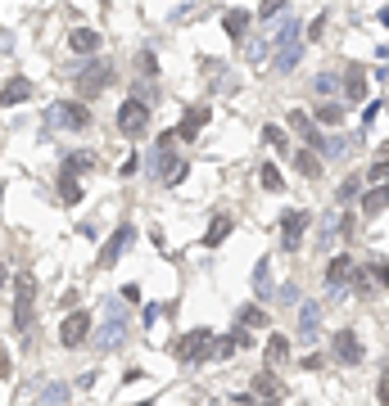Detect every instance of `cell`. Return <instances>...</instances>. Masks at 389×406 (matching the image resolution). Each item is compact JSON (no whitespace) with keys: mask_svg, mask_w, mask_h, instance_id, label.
Instances as JSON below:
<instances>
[{"mask_svg":"<svg viewBox=\"0 0 389 406\" xmlns=\"http://www.w3.org/2000/svg\"><path fill=\"white\" fill-rule=\"evenodd\" d=\"M299 59H303V27L299 18H281L277 36H272V73H294Z\"/></svg>","mask_w":389,"mask_h":406,"instance_id":"obj_1","label":"cell"},{"mask_svg":"<svg viewBox=\"0 0 389 406\" xmlns=\"http://www.w3.org/2000/svg\"><path fill=\"white\" fill-rule=\"evenodd\" d=\"M122 338H127V312H122L118 298H109V303H104L100 330H91V347H96V352H113Z\"/></svg>","mask_w":389,"mask_h":406,"instance_id":"obj_2","label":"cell"},{"mask_svg":"<svg viewBox=\"0 0 389 406\" xmlns=\"http://www.w3.org/2000/svg\"><path fill=\"white\" fill-rule=\"evenodd\" d=\"M87 127H91L87 100H59L45 109V131H87Z\"/></svg>","mask_w":389,"mask_h":406,"instance_id":"obj_3","label":"cell"},{"mask_svg":"<svg viewBox=\"0 0 389 406\" xmlns=\"http://www.w3.org/2000/svg\"><path fill=\"white\" fill-rule=\"evenodd\" d=\"M173 356H177L182 366H204V361H213V330H208V325L186 330V334L173 343Z\"/></svg>","mask_w":389,"mask_h":406,"instance_id":"obj_4","label":"cell"},{"mask_svg":"<svg viewBox=\"0 0 389 406\" xmlns=\"http://www.w3.org/2000/svg\"><path fill=\"white\" fill-rule=\"evenodd\" d=\"M36 316V280L32 276H14V330L27 334Z\"/></svg>","mask_w":389,"mask_h":406,"instance_id":"obj_5","label":"cell"},{"mask_svg":"<svg viewBox=\"0 0 389 406\" xmlns=\"http://www.w3.org/2000/svg\"><path fill=\"white\" fill-rule=\"evenodd\" d=\"M308 226H312V212H308V208L281 212V248H286V253H299V248H303V235H308Z\"/></svg>","mask_w":389,"mask_h":406,"instance_id":"obj_6","label":"cell"},{"mask_svg":"<svg viewBox=\"0 0 389 406\" xmlns=\"http://www.w3.org/2000/svg\"><path fill=\"white\" fill-rule=\"evenodd\" d=\"M109 86H113V63H104V59H91V63L78 73V91L87 95V100H96V95H104Z\"/></svg>","mask_w":389,"mask_h":406,"instance_id":"obj_7","label":"cell"},{"mask_svg":"<svg viewBox=\"0 0 389 406\" xmlns=\"http://www.w3.org/2000/svg\"><path fill=\"white\" fill-rule=\"evenodd\" d=\"M149 127V104L145 100H122L118 104V131L122 135H145Z\"/></svg>","mask_w":389,"mask_h":406,"instance_id":"obj_8","label":"cell"},{"mask_svg":"<svg viewBox=\"0 0 389 406\" xmlns=\"http://www.w3.org/2000/svg\"><path fill=\"white\" fill-rule=\"evenodd\" d=\"M330 352H335L339 366H362L367 347H362V338H358V330H335V338H330Z\"/></svg>","mask_w":389,"mask_h":406,"instance_id":"obj_9","label":"cell"},{"mask_svg":"<svg viewBox=\"0 0 389 406\" xmlns=\"http://www.w3.org/2000/svg\"><path fill=\"white\" fill-rule=\"evenodd\" d=\"M91 330H96V325H91V312H68L59 321V343L64 347H82L91 338Z\"/></svg>","mask_w":389,"mask_h":406,"instance_id":"obj_10","label":"cell"},{"mask_svg":"<svg viewBox=\"0 0 389 406\" xmlns=\"http://www.w3.org/2000/svg\"><path fill=\"white\" fill-rule=\"evenodd\" d=\"M131 244H136V226H131V221H122V226H118V230H113V235H109V244H104V248H100V266H104V271H109V266H113V262H118V257H122V253H127V248H131Z\"/></svg>","mask_w":389,"mask_h":406,"instance_id":"obj_11","label":"cell"},{"mask_svg":"<svg viewBox=\"0 0 389 406\" xmlns=\"http://www.w3.org/2000/svg\"><path fill=\"white\" fill-rule=\"evenodd\" d=\"M231 230H235V217H231V212H213V221H208V230H204V239H199V248H222Z\"/></svg>","mask_w":389,"mask_h":406,"instance_id":"obj_12","label":"cell"},{"mask_svg":"<svg viewBox=\"0 0 389 406\" xmlns=\"http://www.w3.org/2000/svg\"><path fill=\"white\" fill-rule=\"evenodd\" d=\"M27 100H32V82L27 77H9L0 86V109H14V104H27Z\"/></svg>","mask_w":389,"mask_h":406,"instance_id":"obj_13","label":"cell"},{"mask_svg":"<svg viewBox=\"0 0 389 406\" xmlns=\"http://www.w3.org/2000/svg\"><path fill=\"white\" fill-rule=\"evenodd\" d=\"M348 276H353V257H348V253H335L326 262V289H330V294H339V285H348Z\"/></svg>","mask_w":389,"mask_h":406,"instance_id":"obj_14","label":"cell"},{"mask_svg":"<svg viewBox=\"0 0 389 406\" xmlns=\"http://www.w3.org/2000/svg\"><path fill=\"white\" fill-rule=\"evenodd\" d=\"M317 330H321V307L312 303V298H303L299 303V338H317Z\"/></svg>","mask_w":389,"mask_h":406,"instance_id":"obj_15","label":"cell"},{"mask_svg":"<svg viewBox=\"0 0 389 406\" xmlns=\"http://www.w3.org/2000/svg\"><path fill=\"white\" fill-rule=\"evenodd\" d=\"M254 393H258L263 402H281V398H286V384H281L272 370H258V375H254Z\"/></svg>","mask_w":389,"mask_h":406,"instance_id":"obj_16","label":"cell"},{"mask_svg":"<svg viewBox=\"0 0 389 406\" xmlns=\"http://www.w3.org/2000/svg\"><path fill=\"white\" fill-rule=\"evenodd\" d=\"M96 172V153H87V149H73L68 158H64V176H91Z\"/></svg>","mask_w":389,"mask_h":406,"instance_id":"obj_17","label":"cell"},{"mask_svg":"<svg viewBox=\"0 0 389 406\" xmlns=\"http://www.w3.org/2000/svg\"><path fill=\"white\" fill-rule=\"evenodd\" d=\"M222 32L231 36V41H244V32H249V9H226V14H222Z\"/></svg>","mask_w":389,"mask_h":406,"instance_id":"obj_18","label":"cell"},{"mask_svg":"<svg viewBox=\"0 0 389 406\" xmlns=\"http://www.w3.org/2000/svg\"><path fill=\"white\" fill-rule=\"evenodd\" d=\"M312 122H317V127H339V122H344V104H339V100H321L317 109H312Z\"/></svg>","mask_w":389,"mask_h":406,"instance_id":"obj_19","label":"cell"},{"mask_svg":"<svg viewBox=\"0 0 389 406\" xmlns=\"http://www.w3.org/2000/svg\"><path fill=\"white\" fill-rule=\"evenodd\" d=\"M344 100L348 104L367 100V73H362V68H348V73H344Z\"/></svg>","mask_w":389,"mask_h":406,"instance_id":"obj_20","label":"cell"},{"mask_svg":"<svg viewBox=\"0 0 389 406\" xmlns=\"http://www.w3.org/2000/svg\"><path fill=\"white\" fill-rule=\"evenodd\" d=\"M208 118H213V109H191V113L182 118V127H177V140H195L199 127H204Z\"/></svg>","mask_w":389,"mask_h":406,"instance_id":"obj_21","label":"cell"},{"mask_svg":"<svg viewBox=\"0 0 389 406\" xmlns=\"http://www.w3.org/2000/svg\"><path fill=\"white\" fill-rule=\"evenodd\" d=\"M68 45L78 54H96L100 50V32H91V27H73V32H68Z\"/></svg>","mask_w":389,"mask_h":406,"instance_id":"obj_22","label":"cell"},{"mask_svg":"<svg viewBox=\"0 0 389 406\" xmlns=\"http://www.w3.org/2000/svg\"><path fill=\"white\" fill-rule=\"evenodd\" d=\"M263 356H267V366L290 361V338H286V334H267V343H263Z\"/></svg>","mask_w":389,"mask_h":406,"instance_id":"obj_23","label":"cell"},{"mask_svg":"<svg viewBox=\"0 0 389 406\" xmlns=\"http://www.w3.org/2000/svg\"><path fill=\"white\" fill-rule=\"evenodd\" d=\"M294 172H299L303 181H317L321 176V158L312 149H299V153H294Z\"/></svg>","mask_w":389,"mask_h":406,"instance_id":"obj_24","label":"cell"},{"mask_svg":"<svg viewBox=\"0 0 389 406\" xmlns=\"http://www.w3.org/2000/svg\"><path fill=\"white\" fill-rule=\"evenodd\" d=\"M254 294H258V298H272V294H277V285H272V262H267V257H258V266H254Z\"/></svg>","mask_w":389,"mask_h":406,"instance_id":"obj_25","label":"cell"},{"mask_svg":"<svg viewBox=\"0 0 389 406\" xmlns=\"http://www.w3.org/2000/svg\"><path fill=\"white\" fill-rule=\"evenodd\" d=\"M235 321H240L244 330H267V312H263L258 303H244L240 312H235Z\"/></svg>","mask_w":389,"mask_h":406,"instance_id":"obj_26","label":"cell"},{"mask_svg":"<svg viewBox=\"0 0 389 406\" xmlns=\"http://www.w3.org/2000/svg\"><path fill=\"white\" fill-rule=\"evenodd\" d=\"M385 208H389V186H372L362 195V212H367V217H376V212H385Z\"/></svg>","mask_w":389,"mask_h":406,"instance_id":"obj_27","label":"cell"},{"mask_svg":"<svg viewBox=\"0 0 389 406\" xmlns=\"http://www.w3.org/2000/svg\"><path fill=\"white\" fill-rule=\"evenodd\" d=\"M258 186H263V190H272V195H281V190H286V176H281L272 163H263V167H258Z\"/></svg>","mask_w":389,"mask_h":406,"instance_id":"obj_28","label":"cell"},{"mask_svg":"<svg viewBox=\"0 0 389 406\" xmlns=\"http://www.w3.org/2000/svg\"><path fill=\"white\" fill-rule=\"evenodd\" d=\"M59 199L68 203V208H73V203H82V181H78V176H64V172H59Z\"/></svg>","mask_w":389,"mask_h":406,"instance_id":"obj_29","label":"cell"},{"mask_svg":"<svg viewBox=\"0 0 389 406\" xmlns=\"http://www.w3.org/2000/svg\"><path fill=\"white\" fill-rule=\"evenodd\" d=\"M263 140H267L272 149H281V153L290 149V135H286V127H277V122H267V127H263Z\"/></svg>","mask_w":389,"mask_h":406,"instance_id":"obj_30","label":"cell"},{"mask_svg":"<svg viewBox=\"0 0 389 406\" xmlns=\"http://www.w3.org/2000/svg\"><path fill=\"white\" fill-rule=\"evenodd\" d=\"M41 402L64 406V402H68V384H45V389H41Z\"/></svg>","mask_w":389,"mask_h":406,"instance_id":"obj_31","label":"cell"},{"mask_svg":"<svg viewBox=\"0 0 389 406\" xmlns=\"http://www.w3.org/2000/svg\"><path fill=\"white\" fill-rule=\"evenodd\" d=\"M312 127H317V122H312V113H303V109H294V113H290V131H299V135H308Z\"/></svg>","mask_w":389,"mask_h":406,"instance_id":"obj_32","label":"cell"},{"mask_svg":"<svg viewBox=\"0 0 389 406\" xmlns=\"http://www.w3.org/2000/svg\"><path fill=\"white\" fill-rule=\"evenodd\" d=\"M376 402L389 406V356L381 361V379H376Z\"/></svg>","mask_w":389,"mask_h":406,"instance_id":"obj_33","label":"cell"},{"mask_svg":"<svg viewBox=\"0 0 389 406\" xmlns=\"http://www.w3.org/2000/svg\"><path fill=\"white\" fill-rule=\"evenodd\" d=\"M367 276L376 280V289H389V262H385V257H376V262H372V271H367Z\"/></svg>","mask_w":389,"mask_h":406,"instance_id":"obj_34","label":"cell"},{"mask_svg":"<svg viewBox=\"0 0 389 406\" xmlns=\"http://www.w3.org/2000/svg\"><path fill=\"white\" fill-rule=\"evenodd\" d=\"M335 86H339V77H335V73H317V77H312V91H317V95H330Z\"/></svg>","mask_w":389,"mask_h":406,"instance_id":"obj_35","label":"cell"},{"mask_svg":"<svg viewBox=\"0 0 389 406\" xmlns=\"http://www.w3.org/2000/svg\"><path fill=\"white\" fill-rule=\"evenodd\" d=\"M358 195H362V181H358V176H348V181H339V203H348V199H358Z\"/></svg>","mask_w":389,"mask_h":406,"instance_id":"obj_36","label":"cell"},{"mask_svg":"<svg viewBox=\"0 0 389 406\" xmlns=\"http://www.w3.org/2000/svg\"><path fill=\"white\" fill-rule=\"evenodd\" d=\"M235 352V338L231 334H222V338H213V361H226V356Z\"/></svg>","mask_w":389,"mask_h":406,"instance_id":"obj_37","label":"cell"},{"mask_svg":"<svg viewBox=\"0 0 389 406\" xmlns=\"http://www.w3.org/2000/svg\"><path fill=\"white\" fill-rule=\"evenodd\" d=\"M367 181H372V186H389V158L372 163V172H367Z\"/></svg>","mask_w":389,"mask_h":406,"instance_id":"obj_38","label":"cell"},{"mask_svg":"<svg viewBox=\"0 0 389 406\" xmlns=\"http://www.w3.org/2000/svg\"><path fill=\"white\" fill-rule=\"evenodd\" d=\"M186 172H191V163L182 158V163H177L173 172H168V181H163V186H182V181H186Z\"/></svg>","mask_w":389,"mask_h":406,"instance_id":"obj_39","label":"cell"},{"mask_svg":"<svg viewBox=\"0 0 389 406\" xmlns=\"http://www.w3.org/2000/svg\"><path fill=\"white\" fill-rule=\"evenodd\" d=\"M140 73H145V77H154V73H159V59H154V50H140Z\"/></svg>","mask_w":389,"mask_h":406,"instance_id":"obj_40","label":"cell"},{"mask_svg":"<svg viewBox=\"0 0 389 406\" xmlns=\"http://www.w3.org/2000/svg\"><path fill=\"white\" fill-rule=\"evenodd\" d=\"M168 307H159V303H145V312H140V321L145 325H159V316H163Z\"/></svg>","mask_w":389,"mask_h":406,"instance_id":"obj_41","label":"cell"},{"mask_svg":"<svg viewBox=\"0 0 389 406\" xmlns=\"http://www.w3.org/2000/svg\"><path fill=\"white\" fill-rule=\"evenodd\" d=\"M281 9H286V0H263V5H258V14H263V18H277Z\"/></svg>","mask_w":389,"mask_h":406,"instance_id":"obj_42","label":"cell"},{"mask_svg":"<svg viewBox=\"0 0 389 406\" xmlns=\"http://www.w3.org/2000/svg\"><path fill=\"white\" fill-rule=\"evenodd\" d=\"M321 32H326V14H321V18H312V27H308V41H317Z\"/></svg>","mask_w":389,"mask_h":406,"instance_id":"obj_43","label":"cell"},{"mask_svg":"<svg viewBox=\"0 0 389 406\" xmlns=\"http://www.w3.org/2000/svg\"><path fill=\"white\" fill-rule=\"evenodd\" d=\"M231 338H235V347H249V330H244V325H235Z\"/></svg>","mask_w":389,"mask_h":406,"instance_id":"obj_44","label":"cell"},{"mask_svg":"<svg viewBox=\"0 0 389 406\" xmlns=\"http://www.w3.org/2000/svg\"><path fill=\"white\" fill-rule=\"evenodd\" d=\"M5 375H9V352L0 347V379H5Z\"/></svg>","mask_w":389,"mask_h":406,"instance_id":"obj_45","label":"cell"},{"mask_svg":"<svg viewBox=\"0 0 389 406\" xmlns=\"http://www.w3.org/2000/svg\"><path fill=\"white\" fill-rule=\"evenodd\" d=\"M5 276H9V266H5V262H0V289H5Z\"/></svg>","mask_w":389,"mask_h":406,"instance_id":"obj_46","label":"cell"},{"mask_svg":"<svg viewBox=\"0 0 389 406\" xmlns=\"http://www.w3.org/2000/svg\"><path fill=\"white\" fill-rule=\"evenodd\" d=\"M263 406H281V402H263Z\"/></svg>","mask_w":389,"mask_h":406,"instance_id":"obj_47","label":"cell"},{"mask_svg":"<svg viewBox=\"0 0 389 406\" xmlns=\"http://www.w3.org/2000/svg\"><path fill=\"white\" fill-rule=\"evenodd\" d=\"M0 199H5V186H0Z\"/></svg>","mask_w":389,"mask_h":406,"instance_id":"obj_48","label":"cell"},{"mask_svg":"<svg viewBox=\"0 0 389 406\" xmlns=\"http://www.w3.org/2000/svg\"><path fill=\"white\" fill-rule=\"evenodd\" d=\"M208 406H217V402H208Z\"/></svg>","mask_w":389,"mask_h":406,"instance_id":"obj_49","label":"cell"}]
</instances>
